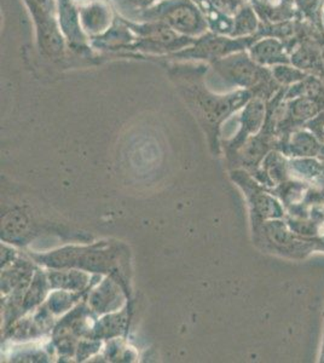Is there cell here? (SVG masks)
Masks as SVG:
<instances>
[{
    "instance_id": "1",
    "label": "cell",
    "mask_w": 324,
    "mask_h": 363,
    "mask_svg": "<svg viewBox=\"0 0 324 363\" xmlns=\"http://www.w3.org/2000/svg\"><path fill=\"white\" fill-rule=\"evenodd\" d=\"M161 22L177 33L199 38L207 33L208 22L193 0H161L140 13L135 21Z\"/></svg>"
},
{
    "instance_id": "2",
    "label": "cell",
    "mask_w": 324,
    "mask_h": 363,
    "mask_svg": "<svg viewBox=\"0 0 324 363\" xmlns=\"http://www.w3.org/2000/svg\"><path fill=\"white\" fill-rule=\"evenodd\" d=\"M123 18L125 25L135 34V42L128 50L143 51L152 54H176L178 51L193 45L196 38L186 37L177 33L169 26L161 22L135 23Z\"/></svg>"
},
{
    "instance_id": "3",
    "label": "cell",
    "mask_w": 324,
    "mask_h": 363,
    "mask_svg": "<svg viewBox=\"0 0 324 363\" xmlns=\"http://www.w3.org/2000/svg\"><path fill=\"white\" fill-rule=\"evenodd\" d=\"M80 25L84 32L96 38L106 33L111 28V11L106 0H95L79 10Z\"/></svg>"
},
{
    "instance_id": "4",
    "label": "cell",
    "mask_w": 324,
    "mask_h": 363,
    "mask_svg": "<svg viewBox=\"0 0 324 363\" xmlns=\"http://www.w3.org/2000/svg\"><path fill=\"white\" fill-rule=\"evenodd\" d=\"M288 154L293 157L304 159V157H316L322 155V147L315 137L308 133H298L293 137L288 145Z\"/></svg>"
},
{
    "instance_id": "5",
    "label": "cell",
    "mask_w": 324,
    "mask_h": 363,
    "mask_svg": "<svg viewBox=\"0 0 324 363\" xmlns=\"http://www.w3.org/2000/svg\"><path fill=\"white\" fill-rule=\"evenodd\" d=\"M111 1L116 5V8L120 9L121 13L135 20L144 10L152 8V5L160 3L161 0H111Z\"/></svg>"
},
{
    "instance_id": "6",
    "label": "cell",
    "mask_w": 324,
    "mask_h": 363,
    "mask_svg": "<svg viewBox=\"0 0 324 363\" xmlns=\"http://www.w3.org/2000/svg\"><path fill=\"white\" fill-rule=\"evenodd\" d=\"M212 4L223 13H231L238 8V0H211Z\"/></svg>"
},
{
    "instance_id": "7",
    "label": "cell",
    "mask_w": 324,
    "mask_h": 363,
    "mask_svg": "<svg viewBox=\"0 0 324 363\" xmlns=\"http://www.w3.org/2000/svg\"><path fill=\"white\" fill-rule=\"evenodd\" d=\"M320 362L324 363V333H323V344H322V349H320Z\"/></svg>"
}]
</instances>
